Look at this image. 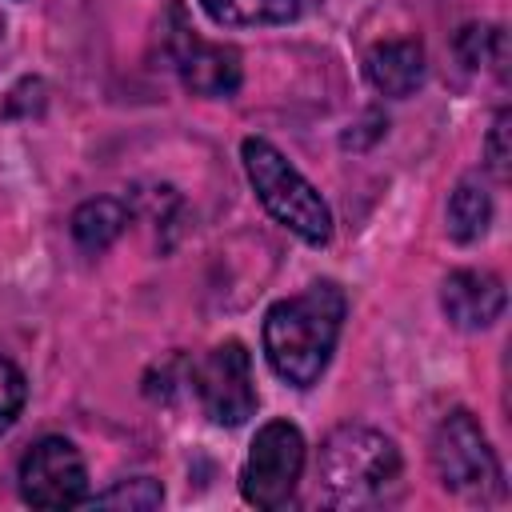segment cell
<instances>
[{
  "instance_id": "cell-13",
  "label": "cell",
  "mask_w": 512,
  "mask_h": 512,
  "mask_svg": "<svg viewBox=\"0 0 512 512\" xmlns=\"http://www.w3.org/2000/svg\"><path fill=\"white\" fill-rule=\"evenodd\" d=\"M488 220H492V196L488 188L468 176L456 184V192L448 196V232L460 240V244H472L488 232Z\"/></svg>"
},
{
  "instance_id": "cell-9",
  "label": "cell",
  "mask_w": 512,
  "mask_h": 512,
  "mask_svg": "<svg viewBox=\"0 0 512 512\" xmlns=\"http://www.w3.org/2000/svg\"><path fill=\"white\" fill-rule=\"evenodd\" d=\"M504 300V280L476 268L452 272L440 288V304L456 328H488L504 312Z\"/></svg>"
},
{
  "instance_id": "cell-14",
  "label": "cell",
  "mask_w": 512,
  "mask_h": 512,
  "mask_svg": "<svg viewBox=\"0 0 512 512\" xmlns=\"http://www.w3.org/2000/svg\"><path fill=\"white\" fill-rule=\"evenodd\" d=\"M456 52L468 68H484V72H504L508 64V36L496 24H468L456 36Z\"/></svg>"
},
{
  "instance_id": "cell-11",
  "label": "cell",
  "mask_w": 512,
  "mask_h": 512,
  "mask_svg": "<svg viewBox=\"0 0 512 512\" xmlns=\"http://www.w3.org/2000/svg\"><path fill=\"white\" fill-rule=\"evenodd\" d=\"M320 0H200V8L224 28H256V24H292L308 16Z\"/></svg>"
},
{
  "instance_id": "cell-16",
  "label": "cell",
  "mask_w": 512,
  "mask_h": 512,
  "mask_svg": "<svg viewBox=\"0 0 512 512\" xmlns=\"http://www.w3.org/2000/svg\"><path fill=\"white\" fill-rule=\"evenodd\" d=\"M24 396H28V384H24V372L0 356V436L16 424L20 408H24Z\"/></svg>"
},
{
  "instance_id": "cell-5",
  "label": "cell",
  "mask_w": 512,
  "mask_h": 512,
  "mask_svg": "<svg viewBox=\"0 0 512 512\" xmlns=\"http://www.w3.org/2000/svg\"><path fill=\"white\" fill-rule=\"evenodd\" d=\"M304 472V436L288 420H272L256 432L244 472H240V492L256 508H284L296 492V480Z\"/></svg>"
},
{
  "instance_id": "cell-7",
  "label": "cell",
  "mask_w": 512,
  "mask_h": 512,
  "mask_svg": "<svg viewBox=\"0 0 512 512\" xmlns=\"http://www.w3.org/2000/svg\"><path fill=\"white\" fill-rule=\"evenodd\" d=\"M160 32H164V52H168V60L180 72L188 92H196V96H232L240 88V52L200 40L180 4H168V16H164Z\"/></svg>"
},
{
  "instance_id": "cell-2",
  "label": "cell",
  "mask_w": 512,
  "mask_h": 512,
  "mask_svg": "<svg viewBox=\"0 0 512 512\" xmlns=\"http://www.w3.org/2000/svg\"><path fill=\"white\" fill-rule=\"evenodd\" d=\"M320 484L336 508L380 504L400 484V452L384 432L344 424L320 448Z\"/></svg>"
},
{
  "instance_id": "cell-18",
  "label": "cell",
  "mask_w": 512,
  "mask_h": 512,
  "mask_svg": "<svg viewBox=\"0 0 512 512\" xmlns=\"http://www.w3.org/2000/svg\"><path fill=\"white\" fill-rule=\"evenodd\" d=\"M0 36H4V16H0Z\"/></svg>"
},
{
  "instance_id": "cell-1",
  "label": "cell",
  "mask_w": 512,
  "mask_h": 512,
  "mask_svg": "<svg viewBox=\"0 0 512 512\" xmlns=\"http://www.w3.org/2000/svg\"><path fill=\"white\" fill-rule=\"evenodd\" d=\"M344 312L348 300L332 280H316L304 292L276 300L264 316V356L272 372L296 388H312L328 368Z\"/></svg>"
},
{
  "instance_id": "cell-6",
  "label": "cell",
  "mask_w": 512,
  "mask_h": 512,
  "mask_svg": "<svg viewBox=\"0 0 512 512\" xmlns=\"http://www.w3.org/2000/svg\"><path fill=\"white\" fill-rule=\"evenodd\" d=\"M192 388L212 424L236 428L256 412V384H252V356L240 340H224L204 352L192 368Z\"/></svg>"
},
{
  "instance_id": "cell-15",
  "label": "cell",
  "mask_w": 512,
  "mask_h": 512,
  "mask_svg": "<svg viewBox=\"0 0 512 512\" xmlns=\"http://www.w3.org/2000/svg\"><path fill=\"white\" fill-rule=\"evenodd\" d=\"M160 500H164V488L156 480H148V476L120 480L108 492L92 496L96 508H124V512H148V508H160Z\"/></svg>"
},
{
  "instance_id": "cell-4",
  "label": "cell",
  "mask_w": 512,
  "mask_h": 512,
  "mask_svg": "<svg viewBox=\"0 0 512 512\" xmlns=\"http://www.w3.org/2000/svg\"><path fill=\"white\" fill-rule=\"evenodd\" d=\"M432 468L444 488L460 496H492L500 492V464L488 448V436L480 432L472 412H452L440 420L432 436Z\"/></svg>"
},
{
  "instance_id": "cell-8",
  "label": "cell",
  "mask_w": 512,
  "mask_h": 512,
  "mask_svg": "<svg viewBox=\"0 0 512 512\" xmlns=\"http://www.w3.org/2000/svg\"><path fill=\"white\" fill-rule=\"evenodd\" d=\"M20 496L32 508H72L88 500L84 456L64 436H44L20 456Z\"/></svg>"
},
{
  "instance_id": "cell-12",
  "label": "cell",
  "mask_w": 512,
  "mask_h": 512,
  "mask_svg": "<svg viewBox=\"0 0 512 512\" xmlns=\"http://www.w3.org/2000/svg\"><path fill=\"white\" fill-rule=\"evenodd\" d=\"M124 224H128V208L120 200H112V196H96V200H88V204H80L72 212V236L88 252L108 248L124 232Z\"/></svg>"
},
{
  "instance_id": "cell-10",
  "label": "cell",
  "mask_w": 512,
  "mask_h": 512,
  "mask_svg": "<svg viewBox=\"0 0 512 512\" xmlns=\"http://www.w3.org/2000/svg\"><path fill=\"white\" fill-rule=\"evenodd\" d=\"M364 72L384 96H408L424 80V48L416 40H384L364 56Z\"/></svg>"
},
{
  "instance_id": "cell-17",
  "label": "cell",
  "mask_w": 512,
  "mask_h": 512,
  "mask_svg": "<svg viewBox=\"0 0 512 512\" xmlns=\"http://www.w3.org/2000/svg\"><path fill=\"white\" fill-rule=\"evenodd\" d=\"M488 164L496 176H508V112H500L488 132Z\"/></svg>"
},
{
  "instance_id": "cell-3",
  "label": "cell",
  "mask_w": 512,
  "mask_h": 512,
  "mask_svg": "<svg viewBox=\"0 0 512 512\" xmlns=\"http://www.w3.org/2000/svg\"><path fill=\"white\" fill-rule=\"evenodd\" d=\"M240 160H244V172L260 196V204L288 228L296 232L304 244H328L332 236V212L328 204L320 200V192L284 160V152L264 140V136H248L240 144Z\"/></svg>"
}]
</instances>
